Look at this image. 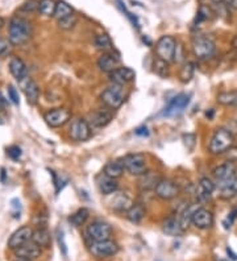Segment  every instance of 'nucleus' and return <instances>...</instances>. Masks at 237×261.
<instances>
[{"mask_svg": "<svg viewBox=\"0 0 237 261\" xmlns=\"http://www.w3.org/2000/svg\"><path fill=\"white\" fill-rule=\"evenodd\" d=\"M38 4H40V0H28L22 6V10L27 11V12H33L36 10L38 11Z\"/></svg>", "mask_w": 237, "mask_h": 261, "instance_id": "47", "label": "nucleus"}, {"mask_svg": "<svg viewBox=\"0 0 237 261\" xmlns=\"http://www.w3.org/2000/svg\"><path fill=\"white\" fill-rule=\"evenodd\" d=\"M98 188L103 195H111L119 190V184H117L116 179L110 178L101 173L98 177Z\"/></svg>", "mask_w": 237, "mask_h": 261, "instance_id": "25", "label": "nucleus"}, {"mask_svg": "<svg viewBox=\"0 0 237 261\" xmlns=\"http://www.w3.org/2000/svg\"><path fill=\"white\" fill-rule=\"evenodd\" d=\"M56 7H57V2H56V0H40V4H38V12L47 17L54 16Z\"/></svg>", "mask_w": 237, "mask_h": 261, "instance_id": "34", "label": "nucleus"}, {"mask_svg": "<svg viewBox=\"0 0 237 261\" xmlns=\"http://www.w3.org/2000/svg\"><path fill=\"white\" fill-rule=\"evenodd\" d=\"M194 73H195V65L193 62H186L183 66L180 67L179 71V78L183 83H187L191 81V78L194 76Z\"/></svg>", "mask_w": 237, "mask_h": 261, "instance_id": "36", "label": "nucleus"}, {"mask_svg": "<svg viewBox=\"0 0 237 261\" xmlns=\"http://www.w3.org/2000/svg\"><path fill=\"white\" fill-rule=\"evenodd\" d=\"M155 195L162 201H171L179 195V186L173 179L162 178L155 188Z\"/></svg>", "mask_w": 237, "mask_h": 261, "instance_id": "11", "label": "nucleus"}, {"mask_svg": "<svg viewBox=\"0 0 237 261\" xmlns=\"http://www.w3.org/2000/svg\"><path fill=\"white\" fill-rule=\"evenodd\" d=\"M212 173H214L216 182L227 181V179L237 177V165L233 161H227V163L216 166Z\"/></svg>", "mask_w": 237, "mask_h": 261, "instance_id": "17", "label": "nucleus"}, {"mask_svg": "<svg viewBox=\"0 0 237 261\" xmlns=\"http://www.w3.org/2000/svg\"><path fill=\"white\" fill-rule=\"evenodd\" d=\"M112 232H114L112 227L106 222H101V220L92 222L87 227V236L91 239V242H103V240L111 239Z\"/></svg>", "mask_w": 237, "mask_h": 261, "instance_id": "10", "label": "nucleus"}, {"mask_svg": "<svg viewBox=\"0 0 237 261\" xmlns=\"http://www.w3.org/2000/svg\"><path fill=\"white\" fill-rule=\"evenodd\" d=\"M95 48L98 50L103 51V53H108V51H114V42L111 40L108 35H98L94 40Z\"/></svg>", "mask_w": 237, "mask_h": 261, "instance_id": "31", "label": "nucleus"}, {"mask_svg": "<svg viewBox=\"0 0 237 261\" xmlns=\"http://www.w3.org/2000/svg\"><path fill=\"white\" fill-rule=\"evenodd\" d=\"M211 2H214V3H220V2H223V0H211Z\"/></svg>", "mask_w": 237, "mask_h": 261, "instance_id": "56", "label": "nucleus"}, {"mask_svg": "<svg viewBox=\"0 0 237 261\" xmlns=\"http://www.w3.org/2000/svg\"><path fill=\"white\" fill-rule=\"evenodd\" d=\"M8 99H10L11 102H12L15 106H19V103H20L19 93L16 91V89L13 86L8 87Z\"/></svg>", "mask_w": 237, "mask_h": 261, "instance_id": "48", "label": "nucleus"}, {"mask_svg": "<svg viewBox=\"0 0 237 261\" xmlns=\"http://www.w3.org/2000/svg\"><path fill=\"white\" fill-rule=\"evenodd\" d=\"M193 53L198 60H208L212 56L215 55L216 46L215 42L212 41L211 38L207 36H195L193 38Z\"/></svg>", "mask_w": 237, "mask_h": 261, "instance_id": "5", "label": "nucleus"}, {"mask_svg": "<svg viewBox=\"0 0 237 261\" xmlns=\"http://www.w3.org/2000/svg\"><path fill=\"white\" fill-rule=\"evenodd\" d=\"M216 185L207 177H203L200 178L199 184H198V191H196V198L199 202H205L208 201L211 198L212 193L215 191Z\"/></svg>", "mask_w": 237, "mask_h": 261, "instance_id": "22", "label": "nucleus"}, {"mask_svg": "<svg viewBox=\"0 0 237 261\" xmlns=\"http://www.w3.org/2000/svg\"><path fill=\"white\" fill-rule=\"evenodd\" d=\"M227 253H228V256H231L232 260H234V261L237 260V255H236V253H234L233 251H232L231 247H227Z\"/></svg>", "mask_w": 237, "mask_h": 261, "instance_id": "52", "label": "nucleus"}, {"mask_svg": "<svg viewBox=\"0 0 237 261\" xmlns=\"http://www.w3.org/2000/svg\"><path fill=\"white\" fill-rule=\"evenodd\" d=\"M101 102L106 107L111 110H117L120 109L123 106L124 100H125V90H124L123 85H116V83H112L111 86H108L107 89L101 93L100 95Z\"/></svg>", "mask_w": 237, "mask_h": 261, "instance_id": "3", "label": "nucleus"}, {"mask_svg": "<svg viewBox=\"0 0 237 261\" xmlns=\"http://www.w3.org/2000/svg\"><path fill=\"white\" fill-rule=\"evenodd\" d=\"M58 27L63 31H70V29H73L74 27L76 25V22H78V17L75 15H70V16L65 17V19L58 20Z\"/></svg>", "mask_w": 237, "mask_h": 261, "instance_id": "39", "label": "nucleus"}, {"mask_svg": "<svg viewBox=\"0 0 237 261\" xmlns=\"http://www.w3.org/2000/svg\"><path fill=\"white\" fill-rule=\"evenodd\" d=\"M112 198H111L110 204L111 207L114 208L115 211H119V213H126L132 207V199L126 193H123V191L117 190L116 193H114Z\"/></svg>", "mask_w": 237, "mask_h": 261, "instance_id": "18", "label": "nucleus"}, {"mask_svg": "<svg viewBox=\"0 0 237 261\" xmlns=\"http://www.w3.org/2000/svg\"><path fill=\"white\" fill-rule=\"evenodd\" d=\"M234 145H237V136L234 137Z\"/></svg>", "mask_w": 237, "mask_h": 261, "instance_id": "57", "label": "nucleus"}, {"mask_svg": "<svg viewBox=\"0 0 237 261\" xmlns=\"http://www.w3.org/2000/svg\"><path fill=\"white\" fill-rule=\"evenodd\" d=\"M120 161L123 164L124 169H125V172L132 175L141 177L142 174H145L148 172L146 157L144 153H130V154L124 156Z\"/></svg>", "mask_w": 237, "mask_h": 261, "instance_id": "4", "label": "nucleus"}, {"mask_svg": "<svg viewBox=\"0 0 237 261\" xmlns=\"http://www.w3.org/2000/svg\"><path fill=\"white\" fill-rule=\"evenodd\" d=\"M11 42L10 40H6V38H0V57H4V56L10 55L11 51Z\"/></svg>", "mask_w": 237, "mask_h": 261, "instance_id": "43", "label": "nucleus"}, {"mask_svg": "<svg viewBox=\"0 0 237 261\" xmlns=\"http://www.w3.org/2000/svg\"><path fill=\"white\" fill-rule=\"evenodd\" d=\"M145 218V208L140 203L132 204L129 210L126 211V219L133 224H140Z\"/></svg>", "mask_w": 237, "mask_h": 261, "instance_id": "30", "label": "nucleus"}, {"mask_svg": "<svg viewBox=\"0 0 237 261\" xmlns=\"http://www.w3.org/2000/svg\"><path fill=\"white\" fill-rule=\"evenodd\" d=\"M90 252L96 258L111 257L119 252V245L111 239L103 240V242H92L90 245Z\"/></svg>", "mask_w": 237, "mask_h": 261, "instance_id": "9", "label": "nucleus"}, {"mask_svg": "<svg viewBox=\"0 0 237 261\" xmlns=\"http://www.w3.org/2000/svg\"><path fill=\"white\" fill-rule=\"evenodd\" d=\"M4 27V20H3V17H0V29L3 28Z\"/></svg>", "mask_w": 237, "mask_h": 261, "instance_id": "55", "label": "nucleus"}, {"mask_svg": "<svg viewBox=\"0 0 237 261\" xmlns=\"http://www.w3.org/2000/svg\"><path fill=\"white\" fill-rule=\"evenodd\" d=\"M219 105L228 106V107H234L237 106V91H223V93L218 94L216 96Z\"/></svg>", "mask_w": 237, "mask_h": 261, "instance_id": "33", "label": "nucleus"}, {"mask_svg": "<svg viewBox=\"0 0 237 261\" xmlns=\"http://www.w3.org/2000/svg\"><path fill=\"white\" fill-rule=\"evenodd\" d=\"M10 71L13 76H15L16 81H24L25 78H28V69H27V65L24 64V61L20 60L19 57H13L10 61Z\"/></svg>", "mask_w": 237, "mask_h": 261, "instance_id": "24", "label": "nucleus"}, {"mask_svg": "<svg viewBox=\"0 0 237 261\" xmlns=\"http://www.w3.org/2000/svg\"><path fill=\"white\" fill-rule=\"evenodd\" d=\"M114 119V112L112 110L106 107L104 109H99L90 115V125L95 128H104L108 125Z\"/></svg>", "mask_w": 237, "mask_h": 261, "instance_id": "16", "label": "nucleus"}, {"mask_svg": "<svg viewBox=\"0 0 237 261\" xmlns=\"http://www.w3.org/2000/svg\"><path fill=\"white\" fill-rule=\"evenodd\" d=\"M124 172H125V169H124L121 161H110L103 168V174L114 179L120 178L121 175L124 174Z\"/></svg>", "mask_w": 237, "mask_h": 261, "instance_id": "29", "label": "nucleus"}, {"mask_svg": "<svg viewBox=\"0 0 237 261\" xmlns=\"http://www.w3.org/2000/svg\"><path fill=\"white\" fill-rule=\"evenodd\" d=\"M57 242L58 245H60V249L62 252V255L66 257L67 256V244L65 242V233H63L62 229H58L57 231Z\"/></svg>", "mask_w": 237, "mask_h": 261, "instance_id": "42", "label": "nucleus"}, {"mask_svg": "<svg viewBox=\"0 0 237 261\" xmlns=\"http://www.w3.org/2000/svg\"><path fill=\"white\" fill-rule=\"evenodd\" d=\"M110 76V81L112 83H116V85H126V83L132 82L136 76L135 70H132L130 67H117L116 70H114L112 73L108 74Z\"/></svg>", "mask_w": 237, "mask_h": 261, "instance_id": "19", "label": "nucleus"}, {"mask_svg": "<svg viewBox=\"0 0 237 261\" xmlns=\"http://www.w3.org/2000/svg\"><path fill=\"white\" fill-rule=\"evenodd\" d=\"M7 153H8L10 159L17 161V160L21 157V148L17 147V145H12V147H10L8 149H7Z\"/></svg>", "mask_w": 237, "mask_h": 261, "instance_id": "45", "label": "nucleus"}, {"mask_svg": "<svg viewBox=\"0 0 237 261\" xmlns=\"http://www.w3.org/2000/svg\"><path fill=\"white\" fill-rule=\"evenodd\" d=\"M15 261H32V260H29V258H25V257H17Z\"/></svg>", "mask_w": 237, "mask_h": 261, "instance_id": "54", "label": "nucleus"}, {"mask_svg": "<svg viewBox=\"0 0 237 261\" xmlns=\"http://www.w3.org/2000/svg\"><path fill=\"white\" fill-rule=\"evenodd\" d=\"M162 231H164L166 235L169 236H180L185 232V229L182 228V224H180L179 218L175 217H169L168 219L164 222V226H162Z\"/></svg>", "mask_w": 237, "mask_h": 261, "instance_id": "26", "label": "nucleus"}, {"mask_svg": "<svg viewBox=\"0 0 237 261\" xmlns=\"http://www.w3.org/2000/svg\"><path fill=\"white\" fill-rule=\"evenodd\" d=\"M223 2H224V6L227 7L228 10H237V0H223Z\"/></svg>", "mask_w": 237, "mask_h": 261, "instance_id": "50", "label": "nucleus"}, {"mask_svg": "<svg viewBox=\"0 0 237 261\" xmlns=\"http://www.w3.org/2000/svg\"><path fill=\"white\" fill-rule=\"evenodd\" d=\"M32 242H35L41 248H49L51 243L50 232L44 227H40V228L35 229L33 233H32Z\"/></svg>", "mask_w": 237, "mask_h": 261, "instance_id": "28", "label": "nucleus"}, {"mask_svg": "<svg viewBox=\"0 0 237 261\" xmlns=\"http://www.w3.org/2000/svg\"><path fill=\"white\" fill-rule=\"evenodd\" d=\"M89 217H90L89 208L82 207V208H79L78 211H75L71 217H69V222L73 224L74 227H81L87 222Z\"/></svg>", "mask_w": 237, "mask_h": 261, "instance_id": "32", "label": "nucleus"}, {"mask_svg": "<svg viewBox=\"0 0 237 261\" xmlns=\"http://www.w3.org/2000/svg\"><path fill=\"white\" fill-rule=\"evenodd\" d=\"M205 118L208 119V120H212V119H214V116H215V111H214V110L212 109H209L208 111H205Z\"/></svg>", "mask_w": 237, "mask_h": 261, "instance_id": "51", "label": "nucleus"}, {"mask_svg": "<svg viewBox=\"0 0 237 261\" xmlns=\"http://www.w3.org/2000/svg\"><path fill=\"white\" fill-rule=\"evenodd\" d=\"M216 261H227V260H221V258H220V260H216Z\"/></svg>", "mask_w": 237, "mask_h": 261, "instance_id": "58", "label": "nucleus"}, {"mask_svg": "<svg viewBox=\"0 0 237 261\" xmlns=\"http://www.w3.org/2000/svg\"><path fill=\"white\" fill-rule=\"evenodd\" d=\"M219 190V197L224 201H229L232 198L237 197V177L231 179H227V181L216 182Z\"/></svg>", "mask_w": 237, "mask_h": 261, "instance_id": "20", "label": "nucleus"}, {"mask_svg": "<svg viewBox=\"0 0 237 261\" xmlns=\"http://www.w3.org/2000/svg\"><path fill=\"white\" fill-rule=\"evenodd\" d=\"M135 134H136L137 136H140V137H149L150 132H149V128L146 127V125H141V127L136 128Z\"/></svg>", "mask_w": 237, "mask_h": 261, "instance_id": "49", "label": "nucleus"}, {"mask_svg": "<svg viewBox=\"0 0 237 261\" xmlns=\"http://www.w3.org/2000/svg\"><path fill=\"white\" fill-rule=\"evenodd\" d=\"M32 25L24 17L15 16L10 20L8 25V40L12 45L25 44L31 38Z\"/></svg>", "mask_w": 237, "mask_h": 261, "instance_id": "1", "label": "nucleus"}, {"mask_svg": "<svg viewBox=\"0 0 237 261\" xmlns=\"http://www.w3.org/2000/svg\"><path fill=\"white\" fill-rule=\"evenodd\" d=\"M69 135L74 141H79V143L87 141L91 137V125L86 119H74L70 125Z\"/></svg>", "mask_w": 237, "mask_h": 261, "instance_id": "8", "label": "nucleus"}, {"mask_svg": "<svg viewBox=\"0 0 237 261\" xmlns=\"http://www.w3.org/2000/svg\"><path fill=\"white\" fill-rule=\"evenodd\" d=\"M232 46L237 50V36H234L233 40H232Z\"/></svg>", "mask_w": 237, "mask_h": 261, "instance_id": "53", "label": "nucleus"}, {"mask_svg": "<svg viewBox=\"0 0 237 261\" xmlns=\"http://www.w3.org/2000/svg\"><path fill=\"white\" fill-rule=\"evenodd\" d=\"M212 12L211 8H208L207 6H200L199 11H198V15H196V20L198 21H205V20H211L212 19Z\"/></svg>", "mask_w": 237, "mask_h": 261, "instance_id": "40", "label": "nucleus"}, {"mask_svg": "<svg viewBox=\"0 0 237 261\" xmlns=\"http://www.w3.org/2000/svg\"><path fill=\"white\" fill-rule=\"evenodd\" d=\"M186 60V55H185V46L182 42L177 41V46H175V53H174V62L177 64H182Z\"/></svg>", "mask_w": 237, "mask_h": 261, "instance_id": "41", "label": "nucleus"}, {"mask_svg": "<svg viewBox=\"0 0 237 261\" xmlns=\"http://www.w3.org/2000/svg\"><path fill=\"white\" fill-rule=\"evenodd\" d=\"M119 64H120V57H119L117 53H115V50L103 53L98 60L99 70L107 74L116 70L117 67H119Z\"/></svg>", "mask_w": 237, "mask_h": 261, "instance_id": "15", "label": "nucleus"}, {"mask_svg": "<svg viewBox=\"0 0 237 261\" xmlns=\"http://www.w3.org/2000/svg\"><path fill=\"white\" fill-rule=\"evenodd\" d=\"M162 179V177L158 173L154 172H146L145 174H142L140 177L139 181V188L142 191H149V190H155L157 185L160 184V181Z\"/></svg>", "mask_w": 237, "mask_h": 261, "instance_id": "23", "label": "nucleus"}, {"mask_svg": "<svg viewBox=\"0 0 237 261\" xmlns=\"http://www.w3.org/2000/svg\"><path fill=\"white\" fill-rule=\"evenodd\" d=\"M24 87V93H25L27 100H28L29 105L35 106L38 102V98H40V87H38L37 83L33 80H27V82L22 85Z\"/></svg>", "mask_w": 237, "mask_h": 261, "instance_id": "27", "label": "nucleus"}, {"mask_svg": "<svg viewBox=\"0 0 237 261\" xmlns=\"http://www.w3.org/2000/svg\"><path fill=\"white\" fill-rule=\"evenodd\" d=\"M191 223L199 229L211 228L214 226V215L204 207H198L193 215Z\"/></svg>", "mask_w": 237, "mask_h": 261, "instance_id": "13", "label": "nucleus"}, {"mask_svg": "<svg viewBox=\"0 0 237 261\" xmlns=\"http://www.w3.org/2000/svg\"><path fill=\"white\" fill-rule=\"evenodd\" d=\"M32 231L31 227L28 226H24V227H20L19 229H16L15 232L11 235L10 240H8V248L10 249H17L19 247L24 245L25 243H28L29 240H32Z\"/></svg>", "mask_w": 237, "mask_h": 261, "instance_id": "14", "label": "nucleus"}, {"mask_svg": "<svg viewBox=\"0 0 237 261\" xmlns=\"http://www.w3.org/2000/svg\"><path fill=\"white\" fill-rule=\"evenodd\" d=\"M116 3H117V7H119V10L121 11V12L124 13L126 16V19L129 20L130 24H132L133 27L136 29H140V20L139 17L136 16V15H133L130 11H128V8L125 7V3H124L123 0H116Z\"/></svg>", "mask_w": 237, "mask_h": 261, "instance_id": "37", "label": "nucleus"}, {"mask_svg": "<svg viewBox=\"0 0 237 261\" xmlns=\"http://www.w3.org/2000/svg\"><path fill=\"white\" fill-rule=\"evenodd\" d=\"M175 46H177V40L173 36H162L155 44V55L158 58L166 61L169 64L174 61Z\"/></svg>", "mask_w": 237, "mask_h": 261, "instance_id": "6", "label": "nucleus"}, {"mask_svg": "<svg viewBox=\"0 0 237 261\" xmlns=\"http://www.w3.org/2000/svg\"><path fill=\"white\" fill-rule=\"evenodd\" d=\"M183 140H185V145L187 147V149L193 150L194 147H195V140H196L195 135L194 134L183 135Z\"/></svg>", "mask_w": 237, "mask_h": 261, "instance_id": "46", "label": "nucleus"}, {"mask_svg": "<svg viewBox=\"0 0 237 261\" xmlns=\"http://www.w3.org/2000/svg\"><path fill=\"white\" fill-rule=\"evenodd\" d=\"M15 253L17 257H25L29 258V260H35V258L40 257V255H41V247L36 244L35 242L29 240L28 243L15 249Z\"/></svg>", "mask_w": 237, "mask_h": 261, "instance_id": "21", "label": "nucleus"}, {"mask_svg": "<svg viewBox=\"0 0 237 261\" xmlns=\"http://www.w3.org/2000/svg\"><path fill=\"white\" fill-rule=\"evenodd\" d=\"M234 147V135L227 128H218L209 141L208 150L214 156L224 154Z\"/></svg>", "mask_w": 237, "mask_h": 261, "instance_id": "2", "label": "nucleus"}, {"mask_svg": "<svg viewBox=\"0 0 237 261\" xmlns=\"http://www.w3.org/2000/svg\"><path fill=\"white\" fill-rule=\"evenodd\" d=\"M70 15H74L73 8L66 3V2H63V0H60L57 2V7H56V12H54V16L58 20L65 19V17L70 16Z\"/></svg>", "mask_w": 237, "mask_h": 261, "instance_id": "35", "label": "nucleus"}, {"mask_svg": "<svg viewBox=\"0 0 237 261\" xmlns=\"http://www.w3.org/2000/svg\"><path fill=\"white\" fill-rule=\"evenodd\" d=\"M154 71L162 78H166L169 75V64L166 61L161 60V58L155 57L154 60Z\"/></svg>", "mask_w": 237, "mask_h": 261, "instance_id": "38", "label": "nucleus"}, {"mask_svg": "<svg viewBox=\"0 0 237 261\" xmlns=\"http://www.w3.org/2000/svg\"><path fill=\"white\" fill-rule=\"evenodd\" d=\"M237 218V207H234V208H232V211L229 214H228L227 217V220H224V228L225 229H229L232 227V224L234 223V220H236Z\"/></svg>", "mask_w": 237, "mask_h": 261, "instance_id": "44", "label": "nucleus"}, {"mask_svg": "<svg viewBox=\"0 0 237 261\" xmlns=\"http://www.w3.org/2000/svg\"><path fill=\"white\" fill-rule=\"evenodd\" d=\"M191 96H193L191 94H179L175 98H173L171 102L161 112V116H164V118H173V116L180 115L187 109V106L190 105Z\"/></svg>", "mask_w": 237, "mask_h": 261, "instance_id": "7", "label": "nucleus"}, {"mask_svg": "<svg viewBox=\"0 0 237 261\" xmlns=\"http://www.w3.org/2000/svg\"><path fill=\"white\" fill-rule=\"evenodd\" d=\"M46 124L51 128H60L71 119V112L67 109H54L47 111L44 116Z\"/></svg>", "mask_w": 237, "mask_h": 261, "instance_id": "12", "label": "nucleus"}]
</instances>
